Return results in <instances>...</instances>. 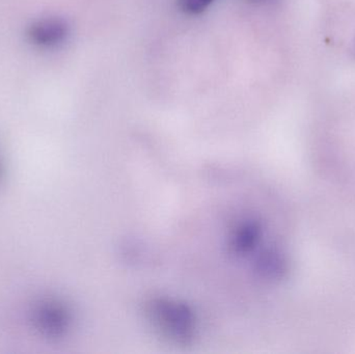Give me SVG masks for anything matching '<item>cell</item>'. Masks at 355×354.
Segmentation results:
<instances>
[{"mask_svg": "<svg viewBox=\"0 0 355 354\" xmlns=\"http://www.w3.org/2000/svg\"><path fill=\"white\" fill-rule=\"evenodd\" d=\"M214 0H177L178 6L188 15H198L206 10Z\"/></svg>", "mask_w": 355, "mask_h": 354, "instance_id": "obj_2", "label": "cell"}, {"mask_svg": "<svg viewBox=\"0 0 355 354\" xmlns=\"http://www.w3.org/2000/svg\"><path fill=\"white\" fill-rule=\"evenodd\" d=\"M250 1H262V0H250Z\"/></svg>", "mask_w": 355, "mask_h": 354, "instance_id": "obj_3", "label": "cell"}, {"mask_svg": "<svg viewBox=\"0 0 355 354\" xmlns=\"http://www.w3.org/2000/svg\"><path fill=\"white\" fill-rule=\"evenodd\" d=\"M70 35V25L66 19L46 16L35 19L25 30L26 41L40 50H54L66 43Z\"/></svg>", "mask_w": 355, "mask_h": 354, "instance_id": "obj_1", "label": "cell"}]
</instances>
